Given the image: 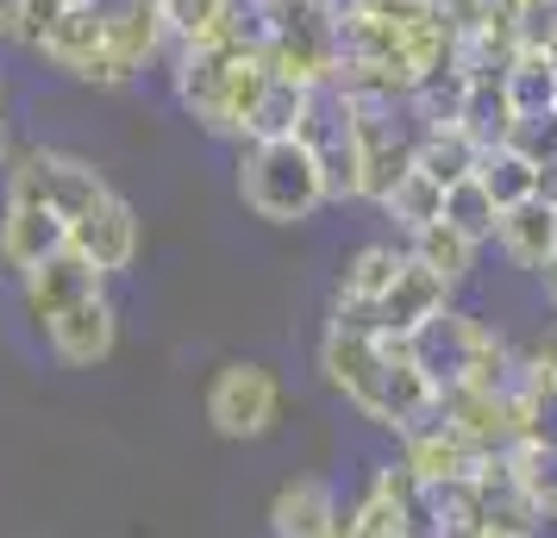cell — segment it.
Returning <instances> with one entry per match:
<instances>
[{
	"label": "cell",
	"mask_w": 557,
	"mask_h": 538,
	"mask_svg": "<svg viewBox=\"0 0 557 538\" xmlns=\"http://www.w3.org/2000/svg\"><path fill=\"white\" fill-rule=\"evenodd\" d=\"M476 538H513V533H476Z\"/></svg>",
	"instance_id": "cell-30"
},
{
	"label": "cell",
	"mask_w": 557,
	"mask_h": 538,
	"mask_svg": "<svg viewBox=\"0 0 557 538\" xmlns=\"http://www.w3.org/2000/svg\"><path fill=\"white\" fill-rule=\"evenodd\" d=\"M151 7H163V0H151Z\"/></svg>",
	"instance_id": "cell-31"
},
{
	"label": "cell",
	"mask_w": 557,
	"mask_h": 538,
	"mask_svg": "<svg viewBox=\"0 0 557 538\" xmlns=\"http://www.w3.org/2000/svg\"><path fill=\"white\" fill-rule=\"evenodd\" d=\"M545 51H552V63H557V32H552V45H545Z\"/></svg>",
	"instance_id": "cell-29"
},
{
	"label": "cell",
	"mask_w": 557,
	"mask_h": 538,
	"mask_svg": "<svg viewBox=\"0 0 557 538\" xmlns=\"http://www.w3.org/2000/svg\"><path fill=\"white\" fill-rule=\"evenodd\" d=\"M338 538H401V520H395V501L382 495L376 483L363 488V501H357L345 520H338Z\"/></svg>",
	"instance_id": "cell-25"
},
{
	"label": "cell",
	"mask_w": 557,
	"mask_h": 538,
	"mask_svg": "<svg viewBox=\"0 0 557 538\" xmlns=\"http://www.w3.org/2000/svg\"><path fill=\"white\" fill-rule=\"evenodd\" d=\"M495 245L513 270H545L557 257V201L552 195H532L520 207H502V226H495Z\"/></svg>",
	"instance_id": "cell-14"
},
{
	"label": "cell",
	"mask_w": 557,
	"mask_h": 538,
	"mask_svg": "<svg viewBox=\"0 0 557 538\" xmlns=\"http://www.w3.org/2000/svg\"><path fill=\"white\" fill-rule=\"evenodd\" d=\"M438 413H445L470 445H476L482 458H502V451H520V445H527L520 408H513V395H502V388L457 383V388H445V408H438Z\"/></svg>",
	"instance_id": "cell-6"
},
{
	"label": "cell",
	"mask_w": 557,
	"mask_h": 538,
	"mask_svg": "<svg viewBox=\"0 0 557 538\" xmlns=\"http://www.w3.org/2000/svg\"><path fill=\"white\" fill-rule=\"evenodd\" d=\"M401 463L426 488H445V483H470L482 470V451L438 413V420H426V426H413V433L401 438Z\"/></svg>",
	"instance_id": "cell-9"
},
{
	"label": "cell",
	"mask_w": 557,
	"mask_h": 538,
	"mask_svg": "<svg viewBox=\"0 0 557 538\" xmlns=\"http://www.w3.org/2000/svg\"><path fill=\"white\" fill-rule=\"evenodd\" d=\"M382 213H388V220L407 232V238H413V232H426L432 220H445V188H438L432 176H420V170H413V176H407L401 188L388 195V201H382Z\"/></svg>",
	"instance_id": "cell-23"
},
{
	"label": "cell",
	"mask_w": 557,
	"mask_h": 538,
	"mask_svg": "<svg viewBox=\"0 0 557 538\" xmlns=\"http://www.w3.org/2000/svg\"><path fill=\"white\" fill-rule=\"evenodd\" d=\"M451 295H457L451 283H438L426 263H413V257H407L401 283L388 288V301L376 308L382 338H420V333L432 326V320H438V313L451 308Z\"/></svg>",
	"instance_id": "cell-13"
},
{
	"label": "cell",
	"mask_w": 557,
	"mask_h": 538,
	"mask_svg": "<svg viewBox=\"0 0 557 538\" xmlns=\"http://www.w3.org/2000/svg\"><path fill=\"white\" fill-rule=\"evenodd\" d=\"M476 176L502 207H520V201H532V195H545V170L527 163L520 151H507V145H488V151H482Z\"/></svg>",
	"instance_id": "cell-21"
},
{
	"label": "cell",
	"mask_w": 557,
	"mask_h": 538,
	"mask_svg": "<svg viewBox=\"0 0 557 538\" xmlns=\"http://www.w3.org/2000/svg\"><path fill=\"white\" fill-rule=\"evenodd\" d=\"M251 51H263V38H226V45H195V51H170V82L188 120H201L207 132L226 138V95L232 76Z\"/></svg>",
	"instance_id": "cell-2"
},
{
	"label": "cell",
	"mask_w": 557,
	"mask_h": 538,
	"mask_svg": "<svg viewBox=\"0 0 557 538\" xmlns=\"http://www.w3.org/2000/svg\"><path fill=\"white\" fill-rule=\"evenodd\" d=\"M7 182H26L32 195H38V201H51L70 226H76V220H88V213L113 195V182H107L88 157L51 151V145H32V151H20L13 163H7Z\"/></svg>",
	"instance_id": "cell-4"
},
{
	"label": "cell",
	"mask_w": 557,
	"mask_h": 538,
	"mask_svg": "<svg viewBox=\"0 0 557 538\" xmlns=\"http://www.w3.org/2000/svg\"><path fill=\"white\" fill-rule=\"evenodd\" d=\"M107 51V20H101V0H82V7H70L63 20H57L38 45H32V57H45L57 76L70 82H88L95 76V63H101Z\"/></svg>",
	"instance_id": "cell-12"
},
{
	"label": "cell",
	"mask_w": 557,
	"mask_h": 538,
	"mask_svg": "<svg viewBox=\"0 0 557 538\" xmlns=\"http://www.w3.org/2000/svg\"><path fill=\"white\" fill-rule=\"evenodd\" d=\"M276 70V63H270ZM313 95L320 88H307V82L295 76H270V88H263V101H257L251 126H245V145H263V138H301L307 113H313Z\"/></svg>",
	"instance_id": "cell-18"
},
{
	"label": "cell",
	"mask_w": 557,
	"mask_h": 538,
	"mask_svg": "<svg viewBox=\"0 0 557 538\" xmlns=\"http://www.w3.org/2000/svg\"><path fill=\"white\" fill-rule=\"evenodd\" d=\"M520 470H527V488L539 513L557 520V445H520Z\"/></svg>",
	"instance_id": "cell-26"
},
{
	"label": "cell",
	"mask_w": 557,
	"mask_h": 538,
	"mask_svg": "<svg viewBox=\"0 0 557 538\" xmlns=\"http://www.w3.org/2000/svg\"><path fill=\"white\" fill-rule=\"evenodd\" d=\"M401 270H407V251H395V245H357L345 257V270H338V308H382L388 288L401 283Z\"/></svg>",
	"instance_id": "cell-17"
},
{
	"label": "cell",
	"mask_w": 557,
	"mask_h": 538,
	"mask_svg": "<svg viewBox=\"0 0 557 538\" xmlns=\"http://www.w3.org/2000/svg\"><path fill=\"white\" fill-rule=\"evenodd\" d=\"M95 295H107V276L82 251H70V245H63L57 257H45L38 270H26V276H20V301H26V313L38 320V326L63 320L70 308L95 301Z\"/></svg>",
	"instance_id": "cell-7"
},
{
	"label": "cell",
	"mask_w": 557,
	"mask_h": 538,
	"mask_svg": "<svg viewBox=\"0 0 557 538\" xmlns=\"http://www.w3.org/2000/svg\"><path fill=\"white\" fill-rule=\"evenodd\" d=\"M539 288H545V308L557 313V257L545 263V270H539Z\"/></svg>",
	"instance_id": "cell-27"
},
{
	"label": "cell",
	"mask_w": 557,
	"mask_h": 538,
	"mask_svg": "<svg viewBox=\"0 0 557 538\" xmlns=\"http://www.w3.org/2000/svg\"><path fill=\"white\" fill-rule=\"evenodd\" d=\"M326 538H338V533H326Z\"/></svg>",
	"instance_id": "cell-32"
},
{
	"label": "cell",
	"mask_w": 557,
	"mask_h": 538,
	"mask_svg": "<svg viewBox=\"0 0 557 538\" xmlns=\"http://www.w3.org/2000/svg\"><path fill=\"white\" fill-rule=\"evenodd\" d=\"M476 238H470V232H457L451 220H432L426 232H413V245H407V257H413V263H426L432 276H438V283H451V288H463L470 283V276H476Z\"/></svg>",
	"instance_id": "cell-19"
},
{
	"label": "cell",
	"mask_w": 557,
	"mask_h": 538,
	"mask_svg": "<svg viewBox=\"0 0 557 538\" xmlns=\"http://www.w3.org/2000/svg\"><path fill=\"white\" fill-rule=\"evenodd\" d=\"M138 245H145V226H138V213H132L126 195H107L88 220H76V226H70V251H82L95 270H101V276L132 270Z\"/></svg>",
	"instance_id": "cell-8"
},
{
	"label": "cell",
	"mask_w": 557,
	"mask_h": 538,
	"mask_svg": "<svg viewBox=\"0 0 557 538\" xmlns=\"http://www.w3.org/2000/svg\"><path fill=\"white\" fill-rule=\"evenodd\" d=\"M482 151H488V145H482L470 126H457V120H445V126H420L413 170H420V176H432L438 188H457L463 176H476Z\"/></svg>",
	"instance_id": "cell-16"
},
{
	"label": "cell",
	"mask_w": 557,
	"mask_h": 538,
	"mask_svg": "<svg viewBox=\"0 0 557 538\" xmlns=\"http://www.w3.org/2000/svg\"><path fill=\"white\" fill-rule=\"evenodd\" d=\"M63 245H70V220L51 201H38L26 182H7V195H0V263L13 276H26Z\"/></svg>",
	"instance_id": "cell-5"
},
{
	"label": "cell",
	"mask_w": 557,
	"mask_h": 538,
	"mask_svg": "<svg viewBox=\"0 0 557 538\" xmlns=\"http://www.w3.org/2000/svg\"><path fill=\"white\" fill-rule=\"evenodd\" d=\"M507 101L520 113H557V63L552 51H513L507 57Z\"/></svg>",
	"instance_id": "cell-20"
},
{
	"label": "cell",
	"mask_w": 557,
	"mask_h": 538,
	"mask_svg": "<svg viewBox=\"0 0 557 538\" xmlns=\"http://www.w3.org/2000/svg\"><path fill=\"white\" fill-rule=\"evenodd\" d=\"M207 426L220 438H270L282 420V383L263 363H226L207 383Z\"/></svg>",
	"instance_id": "cell-3"
},
{
	"label": "cell",
	"mask_w": 557,
	"mask_h": 538,
	"mask_svg": "<svg viewBox=\"0 0 557 538\" xmlns=\"http://www.w3.org/2000/svg\"><path fill=\"white\" fill-rule=\"evenodd\" d=\"M445 220H451L457 232H470L476 245H488L495 226H502V201L482 188V176H463L457 188H445Z\"/></svg>",
	"instance_id": "cell-22"
},
{
	"label": "cell",
	"mask_w": 557,
	"mask_h": 538,
	"mask_svg": "<svg viewBox=\"0 0 557 538\" xmlns=\"http://www.w3.org/2000/svg\"><path fill=\"white\" fill-rule=\"evenodd\" d=\"M45 345H51L57 363H70V370H95V363L113 358V345H120V308L95 295V301H82L70 308L63 320L45 326Z\"/></svg>",
	"instance_id": "cell-10"
},
{
	"label": "cell",
	"mask_w": 557,
	"mask_h": 538,
	"mask_svg": "<svg viewBox=\"0 0 557 538\" xmlns=\"http://www.w3.org/2000/svg\"><path fill=\"white\" fill-rule=\"evenodd\" d=\"M507 151H520L527 163H539L545 176L557 170V113H520L513 126H507V138H502Z\"/></svg>",
	"instance_id": "cell-24"
},
{
	"label": "cell",
	"mask_w": 557,
	"mask_h": 538,
	"mask_svg": "<svg viewBox=\"0 0 557 538\" xmlns=\"http://www.w3.org/2000/svg\"><path fill=\"white\" fill-rule=\"evenodd\" d=\"M7 163H13V157H7V132H0V170H7Z\"/></svg>",
	"instance_id": "cell-28"
},
{
	"label": "cell",
	"mask_w": 557,
	"mask_h": 538,
	"mask_svg": "<svg viewBox=\"0 0 557 538\" xmlns=\"http://www.w3.org/2000/svg\"><path fill=\"white\" fill-rule=\"evenodd\" d=\"M238 201L270 226H301L332 207V188L307 138H263L238 151Z\"/></svg>",
	"instance_id": "cell-1"
},
{
	"label": "cell",
	"mask_w": 557,
	"mask_h": 538,
	"mask_svg": "<svg viewBox=\"0 0 557 538\" xmlns=\"http://www.w3.org/2000/svg\"><path fill=\"white\" fill-rule=\"evenodd\" d=\"M338 520H345L338 513V495L320 476H295L270 501V533L276 538H326V533H338Z\"/></svg>",
	"instance_id": "cell-15"
},
{
	"label": "cell",
	"mask_w": 557,
	"mask_h": 538,
	"mask_svg": "<svg viewBox=\"0 0 557 538\" xmlns=\"http://www.w3.org/2000/svg\"><path fill=\"white\" fill-rule=\"evenodd\" d=\"M407 345H413V363L432 376V388L445 395V388L470 383V363H476V345H482V320L445 308V313L426 326V333L407 338Z\"/></svg>",
	"instance_id": "cell-11"
}]
</instances>
